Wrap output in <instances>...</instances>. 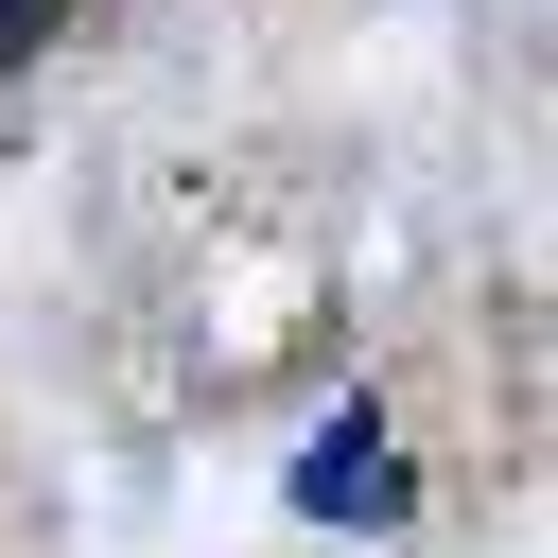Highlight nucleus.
<instances>
[{
  "mask_svg": "<svg viewBox=\"0 0 558 558\" xmlns=\"http://www.w3.org/2000/svg\"><path fill=\"white\" fill-rule=\"evenodd\" d=\"M52 35H70V0H0V70H35Z\"/></svg>",
  "mask_w": 558,
  "mask_h": 558,
  "instance_id": "1",
  "label": "nucleus"
}]
</instances>
